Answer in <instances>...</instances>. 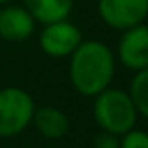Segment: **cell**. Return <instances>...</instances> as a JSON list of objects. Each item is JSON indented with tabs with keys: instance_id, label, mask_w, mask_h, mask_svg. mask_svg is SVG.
<instances>
[{
	"instance_id": "obj_5",
	"label": "cell",
	"mask_w": 148,
	"mask_h": 148,
	"mask_svg": "<svg viewBox=\"0 0 148 148\" xmlns=\"http://www.w3.org/2000/svg\"><path fill=\"white\" fill-rule=\"evenodd\" d=\"M101 21L114 30L143 25L148 15V0H98Z\"/></svg>"
},
{
	"instance_id": "obj_12",
	"label": "cell",
	"mask_w": 148,
	"mask_h": 148,
	"mask_svg": "<svg viewBox=\"0 0 148 148\" xmlns=\"http://www.w3.org/2000/svg\"><path fill=\"white\" fill-rule=\"evenodd\" d=\"M92 148H120V137L109 131H99L92 139Z\"/></svg>"
},
{
	"instance_id": "obj_4",
	"label": "cell",
	"mask_w": 148,
	"mask_h": 148,
	"mask_svg": "<svg viewBox=\"0 0 148 148\" xmlns=\"http://www.w3.org/2000/svg\"><path fill=\"white\" fill-rule=\"evenodd\" d=\"M81 41L83 34L79 26L68 19L43 25V30L40 32V47L47 56L53 58H68Z\"/></svg>"
},
{
	"instance_id": "obj_8",
	"label": "cell",
	"mask_w": 148,
	"mask_h": 148,
	"mask_svg": "<svg viewBox=\"0 0 148 148\" xmlns=\"http://www.w3.org/2000/svg\"><path fill=\"white\" fill-rule=\"evenodd\" d=\"M32 124L38 130V133L43 139H49V141L62 139L69 130L68 114L62 109L53 107V105H43V107L34 109Z\"/></svg>"
},
{
	"instance_id": "obj_10",
	"label": "cell",
	"mask_w": 148,
	"mask_h": 148,
	"mask_svg": "<svg viewBox=\"0 0 148 148\" xmlns=\"http://www.w3.org/2000/svg\"><path fill=\"white\" fill-rule=\"evenodd\" d=\"M130 99L133 101L139 116L145 118L148 114V68L135 71L133 79L130 83V90H126Z\"/></svg>"
},
{
	"instance_id": "obj_2",
	"label": "cell",
	"mask_w": 148,
	"mask_h": 148,
	"mask_svg": "<svg viewBox=\"0 0 148 148\" xmlns=\"http://www.w3.org/2000/svg\"><path fill=\"white\" fill-rule=\"evenodd\" d=\"M94 98V118L101 131H109L120 137L137 126L141 116L126 90L105 88Z\"/></svg>"
},
{
	"instance_id": "obj_1",
	"label": "cell",
	"mask_w": 148,
	"mask_h": 148,
	"mask_svg": "<svg viewBox=\"0 0 148 148\" xmlns=\"http://www.w3.org/2000/svg\"><path fill=\"white\" fill-rule=\"evenodd\" d=\"M114 68L116 58L109 45L99 40H83L69 54V81L73 90L86 98L98 96L109 88Z\"/></svg>"
},
{
	"instance_id": "obj_3",
	"label": "cell",
	"mask_w": 148,
	"mask_h": 148,
	"mask_svg": "<svg viewBox=\"0 0 148 148\" xmlns=\"http://www.w3.org/2000/svg\"><path fill=\"white\" fill-rule=\"evenodd\" d=\"M36 103L34 98L19 86H6L0 90V139L21 135L32 124Z\"/></svg>"
},
{
	"instance_id": "obj_13",
	"label": "cell",
	"mask_w": 148,
	"mask_h": 148,
	"mask_svg": "<svg viewBox=\"0 0 148 148\" xmlns=\"http://www.w3.org/2000/svg\"><path fill=\"white\" fill-rule=\"evenodd\" d=\"M11 0H0V6H6V4H10Z\"/></svg>"
},
{
	"instance_id": "obj_11",
	"label": "cell",
	"mask_w": 148,
	"mask_h": 148,
	"mask_svg": "<svg viewBox=\"0 0 148 148\" xmlns=\"http://www.w3.org/2000/svg\"><path fill=\"white\" fill-rule=\"evenodd\" d=\"M120 148H148V135L139 127L120 135Z\"/></svg>"
},
{
	"instance_id": "obj_7",
	"label": "cell",
	"mask_w": 148,
	"mask_h": 148,
	"mask_svg": "<svg viewBox=\"0 0 148 148\" xmlns=\"http://www.w3.org/2000/svg\"><path fill=\"white\" fill-rule=\"evenodd\" d=\"M36 32V21L25 6L6 4L0 10V38L11 43L28 40Z\"/></svg>"
},
{
	"instance_id": "obj_9",
	"label": "cell",
	"mask_w": 148,
	"mask_h": 148,
	"mask_svg": "<svg viewBox=\"0 0 148 148\" xmlns=\"http://www.w3.org/2000/svg\"><path fill=\"white\" fill-rule=\"evenodd\" d=\"M25 8L36 23L49 25L69 17L73 10V0H25Z\"/></svg>"
},
{
	"instance_id": "obj_6",
	"label": "cell",
	"mask_w": 148,
	"mask_h": 148,
	"mask_svg": "<svg viewBox=\"0 0 148 148\" xmlns=\"http://www.w3.org/2000/svg\"><path fill=\"white\" fill-rule=\"evenodd\" d=\"M118 60L131 71L148 68V28L145 23L122 30V38L118 41Z\"/></svg>"
}]
</instances>
